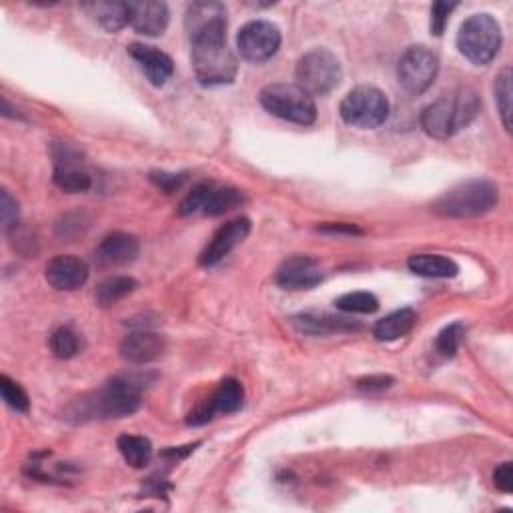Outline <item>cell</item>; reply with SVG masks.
I'll return each instance as SVG.
<instances>
[{
  "label": "cell",
  "mask_w": 513,
  "mask_h": 513,
  "mask_svg": "<svg viewBox=\"0 0 513 513\" xmlns=\"http://www.w3.org/2000/svg\"><path fill=\"white\" fill-rule=\"evenodd\" d=\"M185 29L191 39V63L197 81L203 87L231 85L239 65L227 45V9L221 3L189 5L185 13Z\"/></svg>",
  "instance_id": "obj_1"
},
{
  "label": "cell",
  "mask_w": 513,
  "mask_h": 513,
  "mask_svg": "<svg viewBox=\"0 0 513 513\" xmlns=\"http://www.w3.org/2000/svg\"><path fill=\"white\" fill-rule=\"evenodd\" d=\"M147 387L149 381L145 375H119L99 391L75 399L67 407L65 419L79 425L133 415L141 407V395Z\"/></svg>",
  "instance_id": "obj_2"
},
{
  "label": "cell",
  "mask_w": 513,
  "mask_h": 513,
  "mask_svg": "<svg viewBox=\"0 0 513 513\" xmlns=\"http://www.w3.org/2000/svg\"><path fill=\"white\" fill-rule=\"evenodd\" d=\"M481 111V99L473 89H457L423 109L421 129L431 139H451L467 129Z\"/></svg>",
  "instance_id": "obj_3"
},
{
  "label": "cell",
  "mask_w": 513,
  "mask_h": 513,
  "mask_svg": "<svg viewBox=\"0 0 513 513\" xmlns=\"http://www.w3.org/2000/svg\"><path fill=\"white\" fill-rule=\"evenodd\" d=\"M499 201V189L487 179H471L443 193L431 211L445 219H471L489 213Z\"/></svg>",
  "instance_id": "obj_4"
},
{
  "label": "cell",
  "mask_w": 513,
  "mask_h": 513,
  "mask_svg": "<svg viewBox=\"0 0 513 513\" xmlns=\"http://www.w3.org/2000/svg\"><path fill=\"white\" fill-rule=\"evenodd\" d=\"M259 103L267 113L287 123L309 127L317 119V105L313 97L293 83H273L261 89Z\"/></svg>",
  "instance_id": "obj_5"
},
{
  "label": "cell",
  "mask_w": 513,
  "mask_h": 513,
  "mask_svg": "<svg viewBox=\"0 0 513 513\" xmlns=\"http://www.w3.org/2000/svg\"><path fill=\"white\" fill-rule=\"evenodd\" d=\"M503 43V35H501V27L499 23L487 15H473L469 17L457 35V49L459 53L473 65L483 67L489 65Z\"/></svg>",
  "instance_id": "obj_6"
},
{
  "label": "cell",
  "mask_w": 513,
  "mask_h": 513,
  "mask_svg": "<svg viewBox=\"0 0 513 513\" xmlns=\"http://www.w3.org/2000/svg\"><path fill=\"white\" fill-rule=\"evenodd\" d=\"M295 77L297 85L305 89L311 97H325L341 85L343 69L339 59L331 51L313 49L299 59Z\"/></svg>",
  "instance_id": "obj_7"
},
{
  "label": "cell",
  "mask_w": 513,
  "mask_h": 513,
  "mask_svg": "<svg viewBox=\"0 0 513 513\" xmlns=\"http://www.w3.org/2000/svg\"><path fill=\"white\" fill-rule=\"evenodd\" d=\"M341 119L357 129H377L389 117V101L375 87H355L339 105Z\"/></svg>",
  "instance_id": "obj_8"
},
{
  "label": "cell",
  "mask_w": 513,
  "mask_h": 513,
  "mask_svg": "<svg viewBox=\"0 0 513 513\" xmlns=\"http://www.w3.org/2000/svg\"><path fill=\"white\" fill-rule=\"evenodd\" d=\"M243 203H245V195L239 189L201 183L181 201L179 215L191 217L201 213L203 217H219L241 207Z\"/></svg>",
  "instance_id": "obj_9"
},
{
  "label": "cell",
  "mask_w": 513,
  "mask_h": 513,
  "mask_svg": "<svg viewBox=\"0 0 513 513\" xmlns=\"http://www.w3.org/2000/svg\"><path fill=\"white\" fill-rule=\"evenodd\" d=\"M439 73V59L427 47H411L397 63V81L409 95L425 93Z\"/></svg>",
  "instance_id": "obj_10"
},
{
  "label": "cell",
  "mask_w": 513,
  "mask_h": 513,
  "mask_svg": "<svg viewBox=\"0 0 513 513\" xmlns=\"http://www.w3.org/2000/svg\"><path fill=\"white\" fill-rule=\"evenodd\" d=\"M281 31L269 21H251L237 35V49L249 63L261 65L277 55Z\"/></svg>",
  "instance_id": "obj_11"
},
{
  "label": "cell",
  "mask_w": 513,
  "mask_h": 513,
  "mask_svg": "<svg viewBox=\"0 0 513 513\" xmlns=\"http://www.w3.org/2000/svg\"><path fill=\"white\" fill-rule=\"evenodd\" d=\"M55 159V185L65 193H85L91 189L93 179L83 163V153L71 143H55L53 145Z\"/></svg>",
  "instance_id": "obj_12"
},
{
  "label": "cell",
  "mask_w": 513,
  "mask_h": 513,
  "mask_svg": "<svg viewBox=\"0 0 513 513\" xmlns=\"http://www.w3.org/2000/svg\"><path fill=\"white\" fill-rule=\"evenodd\" d=\"M245 403V389L241 381L237 379H225L219 383V387L213 391L211 397L201 401L189 415L187 423L193 427L207 425L217 415H231L237 413Z\"/></svg>",
  "instance_id": "obj_13"
},
{
  "label": "cell",
  "mask_w": 513,
  "mask_h": 513,
  "mask_svg": "<svg viewBox=\"0 0 513 513\" xmlns=\"http://www.w3.org/2000/svg\"><path fill=\"white\" fill-rule=\"evenodd\" d=\"M325 279L323 267L309 255H293L281 263L275 273V283L289 291H309Z\"/></svg>",
  "instance_id": "obj_14"
},
{
  "label": "cell",
  "mask_w": 513,
  "mask_h": 513,
  "mask_svg": "<svg viewBox=\"0 0 513 513\" xmlns=\"http://www.w3.org/2000/svg\"><path fill=\"white\" fill-rule=\"evenodd\" d=\"M251 233V221L247 217L233 219L225 223L221 229L215 231V235L209 239L205 249L199 255V263L203 267H215L221 263L237 245H241L247 235Z\"/></svg>",
  "instance_id": "obj_15"
},
{
  "label": "cell",
  "mask_w": 513,
  "mask_h": 513,
  "mask_svg": "<svg viewBox=\"0 0 513 513\" xmlns=\"http://www.w3.org/2000/svg\"><path fill=\"white\" fill-rule=\"evenodd\" d=\"M169 7L159 0H137L129 3V25L145 37H161L169 27Z\"/></svg>",
  "instance_id": "obj_16"
},
{
  "label": "cell",
  "mask_w": 513,
  "mask_h": 513,
  "mask_svg": "<svg viewBox=\"0 0 513 513\" xmlns=\"http://www.w3.org/2000/svg\"><path fill=\"white\" fill-rule=\"evenodd\" d=\"M45 277L59 291H75L89 281V265L75 255H57L47 263Z\"/></svg>",
  "instance_id": "obj_17"
},
{
  "label": "cell",
  "mask_w": 513,
  "mask_h": 513,
  "mask_svg": "<svg viewBox=\"0 0 513 513\" xmlns=\"http://www.w3.org/2000/svg\"><path fill=\"white\" fill-rule=\"evenodd\" d=\"M139 251L141 247L137 237L129 233H111L99 243L95 251V259L103 269H117V267H127L135 263L139 257Z\"/></svg>",
  "instance_id": "obj_18"
},
{
  "label": "cell",
  "mask_w": 513,
  "mask_h": 513,
  "mask_svg": "<svg viewBox=\"0 0 513 513\" xmlns=\"http://www.w3.org/2000/svg\"><path fill=\"white\" fill-rule=\"evenodd\" d=\"M167 351V341L153 331H137L123 339L121 357L133 365H147L161 359Z\"/></svg>",
  "instance_id": "obj_19"
},
{
  "label": "cell",
  "mask_w": 513,
  "mask_h": 513,
  "mask_svg": "<svg viewBox=\"0 0 513 513\" xmlns=\"http://www.w3.org/2000/svg\"><path fill=\"white\" fill-rule=\"evenodd\" d=\"M129 55L139 63V67L143 69V73L147 75V79L153 87L167 85V81L175 73L173 59L167 53L159 51L157 47L135 43L129 47Z\"/></svg>",
  "instance_id": "obj_20"
},
{
  "label": "cell",
  "mask_w": 513,
  "mask_h": 513,
  "mask_svg": "<svg viewBox=\"0 0 513 513\" xmlns=\"http://www.w3.org/2000/svg\"><path fill=\"white\" fill-rule=\"evenodd\" d=\"M291 321L295 329L305 335H333V333H349V331L361 329L357 321L329 315V313H301V315H295Z\"/></svg>",
  "instance_id": "obj_21"
},
{
  "label": "cell",
  "mask_w": 513,
  "mask_h": 513,
  "mask_svg": "<svg viewBox=\"0 0 513 513\" xmlns=\"http://www.w3.org/2000/svg\"><path fill=\"white\" fill-rule=\"evenodd\" d=\"M81 9L107 33H119L129 25V3L97 0V3H85Z\"/></svg>",
  "instance_id": "obj_22"
},
{
  "label": "cell",
  "mask_w": 513,
  "mask_h": 513,
  "mask_svg": "<svg viewBox=\"0 0 513 513\" xmlns=\"http://www.w3.org/2000/svg\"><path fill=\"white\" fill-rule=\"evenodd\" d=\"M407 267L411 273L427 279H453L459 273V267L453 259L443 255H411L407 261Z\"/></svg>",
  "instance_id": "obj_23"
},
{
  "label": "cell",
  "mask_w": 513,
  "mask_h": 513,
  "mask_svg": "<svg viewBox=\"0 0 513 513\" xmlns=\"http://www.w3.org/2000/svg\"><path fill=\"white\" fill-rule=\"evenodd\" d=\"M417 323V313L409 307L389 313L387 317L379 319L373 327V335L381 343H391L405 337Z\"/></svg>",
  "instance_id": "obj_24"
},
{
  "label": "cell",
  "mask_w": 513,
  "mask_h": 513,
  "mask_svg": "<svg viewBox=\"0 0 513 513\" xmlns=\"http://www.w3.org/2000/svg\"><path fill=\"white\" fill-rule=\"evenodd\" d=\"M137 287H139V283L133 277H125V275L109 277L103 283H99V287L95 291V299L101 307H111V305L119 303L121 299H125L127 295H131Z\"/></svg>",
  "instance_id": "obj_25"
},
{
  "label": "cell",
  "mask_w": 513,
  "mask_h": 513,
  "mask_svg": "<svg viewBox=\"0 0 513 513\" xmlns=\"http://www.w3.org/2000/svg\"><path fill=\"white\" fill-rule=\"evenodd\" d=\"M119 451L125 457V461L135 467V469H143L151 463L153 457V445L147 437L141 435H121L119 441Z\"/></svg>",
  "instance_id": "obj_26"
},
{
  "label": "cell",
  "mask_w": 513,
  "mask_h": 513,
  "mask_svg": "<svg viewBox=\"0 0 513 513\" xmlns=\"http://www.w3.org/2000/svg\"><path fill=\"white\" fill-rule=\"evenodd\" d=\"M493 93H495V103L499 109L501 123H503L505 131L509 133L511 131V69L509 67H503L497 73Z\"/></svg>",
  "instance_id": "obj_27"
},
{
  "label": "cell",
  "mask_w": 513,
  "mask_h": 513,
  "mask_svg": "<svg viewBox=\"0 0 513 513\" xmlns=\"http://www.w3.org/2000/svg\"><path fill=\"white\" fill-rule=\"evenodd\" d=\"M337 309L343 313H359V315H371L379 309V299L369 291H353L345 293L335 301Z\"/></svg>",
  "instance_id": "obj_28"
},
{
  "label": "cell",
  "mask_w": 513,
  "mask_h": 513,
  "mask_svg": "<svg viewBox=\"0 0 513 513\" xmlns=\"http://www.w3.org/2000/svg\"><path fill=\"white\" fill-rule=\"evenodd\" d=\"M51 351L55 353V357L59 359H71L79 353L81 349V339L79 335L71 329V327H59L53 335H51Z\"/></svg>",
  "instance_id": "obj_29"
},
{
  "label": "cell",
  "mask_w": 513,
  "mask_h": 513,
  "mask_svg": "<svg viewBox=\"0 0 513 513\" xmlns=\"http://www.w3.org/2000/svg\"><path fill=\"white\" fill-rule=\"evenodd\" d=\"M0 395H3V401L17 413H27L31 409L27 391L17 381H13L9 375L0 377Z\"/></svg>",
  "instance_id": "obj_30"
},
{
  "label": "cell",
  "mask_w": 513,
  "mask_h": 513,
  "mask_svg": "<svg viewBox=\"0 0 513 513\" xmlns=\"http://www.w3.org/2000/svg\"><path fill=\"white\" fill-rule=\"evenodd\" d=\"M465 337V325L463 323H451L447 325L435 339V347L443 357H453Z\"/></svg>",
  "instance_id": "obj_31"
},
{
  "label": "cell",
  "mask_w": 513,
  "mask_h": 513,
  "mask_svg": "<svg viewBox=\"0 0 513 513\" xmlns=\"http://www.w3.org/2000/svg\"><path fill=\"white\" fill-rule=\"evenodd\" d=\"M0 219H3L5 231H13L19 225V203L7 189L0 193Z\"/></svg>",
  "instance_id": "obj_32"
},
{
  "label": "cell",
  "mask_w": 513,
  "mask_h": 513,
  "mask_svg": "<svg viewBox=\"0 0 513 513\" xmlns=\"http://www.w3.org/2000/svg\"><path fill=\"white\" fill-rule=\"evenodd\" d=\"M457 9V3H435L431 7V35L441 37L447 29L449 15Z\"/></svg>",
  "instance_id": "obj_33"
},
{
  "label": "cell",
  "mask_w": 513,
  "mask_h": 513,
  "mask_svg": "<svg viewBox=\"0 0 513 513\" xmlns=\"http://www.w3.org/2000/svg\"><path fill=\"white\" fill-rule=\"evenodd\" d=\"M161 191L175 193L181 189V185L187 181L185 173H151L149 177Z\"/></svg>",
  "instance_id": "obj_34"
},
{
  "label": "cell",
  "mask_w": 513,
  "mask_h": 513,
  "mask_svg": "<svg viewBox=\"0 0 513 513\" xmlns=\"http://www.w3.org/2000/svg\"><path fill=\"white\" fill-rule=\"evenodd\" d=\"M493 483L501 493L513 491V463L511 461L497 465V469L493 471Z\"/></svg>",
  "instance_id": "obj_35"
},
{
  "label": "cell",
  "mask_w": 513,
  "mask_h": 513,
  "mask_svg": "<svg viewBox=\"0 0 513 513\" xmlns=\"http://www.w3.org/2000/svg\"><path fill=\"white\" fill-rule=\"evenodd\" d=\"M391 385H393V377H389V375H371V377H365V379L357 381V389L367 391V393L385 391Z\"/></svg>",
  "instance_id": "obj_36"
},
{
  "label": "cell",
  "mask_w": 513,
  "mask_h": 513,
  "mask_svg": "<svg viewBox=\"0 0 513 513\" xmlns=\"http://www.w3.org/2000/svg\"><path fill=\"white\" fill-rule=\"evenodd\" d=\"M319 231L329 235H361L363 233L357 225H351V223H325L319 227Z\"/></svg>",
  "instance_id": "obj_37"
}]
</instances>
